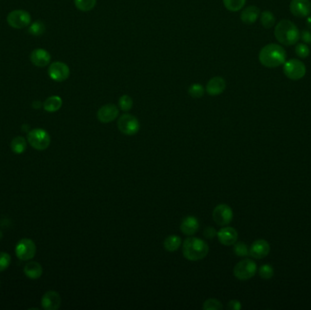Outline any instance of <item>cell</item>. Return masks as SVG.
Wrapping results in <instances>:
<instances>
[{"label": "cell", "instance_id": "cell-34", "mask_svg": "<svg viewBox=\"0 0 311 310\" xmlns=\"http://www.w3.org/2000/svg\"><path fill=\"white\" fill-rule=\"evenodd\" d=\"M295 52L298 58H307L311 54V49H310L309 46L304 43H299L295 47Z\"/></svg>", "mask_w": 311, "mask_h": 310}, {"label": "cell", "instance_id": "cell-35", "mask_svg": "<svg viewBox=\"0 0 311 310\" xmlns=\"http://www.w3.org/2000/svg\"><path fill=\"white\" fill-rule=\"evenodd\" d=\"M11 263V257L5 252H0V272L7 270Z\"/></svg>", "mask_w": 311, "mask_h": 310}, {"label": "cell", "instance_id": "cell-10", "mask_svg": "<svg viewBox=\"0 0 311 310\" xmlns=\"http://www.w3.org/2000/svg\"><path fill=\"white\" fill-rule=\"evenodd\" d=\"M213 219L216 225L225 227L228 226L233 219V211L229 205L220 204L213 210Z\"/></svg>", "mask_w": 311, "mask_h": 310}, {"label": "cell", "instance_id": "cell-31", "mask_svg": "<svg viewBox=\"0 0 311 310\" xmlns=\"http://www.w3.org/2000/svg\"><path fill=\"white\" fill-rule=\"evenodd\" d=\"M222 309V304L216 298H209L203 304L204 310H221Z\"/></svg>", "mask_w": 311, "mask_h": 310}, {"label": "cell", "instance_id": "cell-19", "mask_svg": "<svg viewBox=\"0 0 311 310\" xmlns=\"http://www.w3.org/2000/svg\"><path fill=\"white\" fill-rule=\"evenodd\" d=\"M199 229V222L197 218L193 216L185 217L180 225V230L184 235L192 236L196 234Z\"/></svg>", "mask_w": 311, "mask_h": 310}, {"label": "cell", "instance_id": "cell-8", "mask_svg": "<svg viewBox=\"0 0 311 310\" xmlns=\"http://www.w3.org/2000/svg\"><path fill=\"white\" fill-rule=\"evenodd\" d=\"M7 21L10 27L16 29H21L30 25L31 17L30 14L26 10L17 9L7 15Z\"/></svg>", "mask_w": 311, "mask_h": 310}, {"label": "cell", "instance_id": "cell-7", "mask_svg": "<svg viewBox=\"0 0 311 310\" xmlns=\"http://www.w3.org/2000/svg\"><path fill=\"white\" fill-rule=\"evenodd\" d=\"M257 264L251 259H243L235 266L233 273L239 280L251 279L257 273Z\"/></svg>", "mask_w": 311, "mask_h": 310}, {"label": "cell", "instance_id": "cell-1", "mask_svg": "<svg viewBox=\"0 0 311 310\" xmlns=\"http://www.w3.org/2000/svg\"><path fill=\"white\" fill-rule=\"evenodd\" d=\"M258 59L265 68H277L287 60V53L282 46L271 43L261 48Z\"/></svg>", "mask_w": 311, "mask_h": 310}, {"label": "cell", "instance_id": "cell-6", "mask_svg": "<svg viewBox=\"0 0 311 310\" xmlns=\"http://www.w3.org/2000/svg\"><path fill=\"white\" fill-rule=\"evenodd\" d=\"M117 128L124 135L134 136L139 131L140 123L134 116L123 114L117 120Z\"/></svg>", "mask_w": 311, "mask_h": 310}, {"label": "cell", "instance_id": "cell-23", "mask_svg": "<svg viewBox=\"0 0 311 310\" xmlns=\"http://www.w3.org/2000/svg\"><path fill=\"white\" fill-rule=\"evenodd\" d=\"M181 244H182L181 237L176 235L167 236L163 243L165 250L169 252H175L180 248Z\"/></svg>", "mask_w": 311, "mask_h": 310}, {"label": "cell", "instance_id": "cell-26", "mask_svg": "<svg viewBox=\"0 0 311 310\" xmlns=\"http://www.w3.org/2000/svg\"><path fill=\"white\" fill-rule=\"evenodd\" d=\"M225 7L231 12L241 10L246 4V0H223Z\"/></svg>", "mask_w": 311, "mask_h": 310}, {"label": "cell", "instance_id": "cell-12", "mask_svg": "<svg viewBox=\"0 0 311 310\" xmlns=\"http://www.w3.org/2000/svg\"><path fill=\"white\" fill-rule=\"evenodd\" d=\"M119 115V109L114 104H107L102 106L97 113V117L99 121L108 124L114 121Z\"/></svg>", "mask_w": 311, "mask_h": 310}, {"label": "cell", "instance_id": "cell-39", "mask_svg": "<svg viewBox=\"0 0 311 310\" xmlns=\"http://www.w3.org/2000/svg\"><path fill=\"white\" fill-rule=\"evenodd\" d=\"M307 26L311 30V16L307 17Z\"/></svg>", "mask_w": 311, "mask_h": 310}, {"label": "cell", "instance_id": "cell-24", "mask_svg": "<svg viewBox=\"0 0 311 310\" xmlns=\"http://www.w3.org/2000/svg\"><path fill=\"white\" fill-rule=\"evenodd\" d=\"M260 23L265 28L270 29L271 27L275 26L276 18L274 16V14L271 12V11L265 10L262 13L260 14Z\"/></svg>", "mask_w": 311, "mask_h": 310}, {"label": "cell", "instance_id": "cell-3", "mask_svg": "<svg viewBox=\"0 0 311 310\" xmlns=\"http://www.w3.org/2000/svg\"><path fill=\"white\" fill-rule=\"evenodd\" d=\"M209 245L198 237H188L183 243V256L190 261H199L208 256Z\"/></svg>", "mask_w": 311, "mask_h": 310}, {"label": "cell", "instance_id": "cell-13", "mask_svg": "<svg viewBox=\"0 0 311 310\" xmlns=\"http://www.w3.org/2000/svg\"><path fill=\"white\" fill-rule=\"evenodd\" d=\"M291 14L298 18H307L311 13L310 0H292L290 4Z\"/></svg>", "mask_w": 311, "mask_h": 310}, {"label": "cell", "instance_id": "cell-33", "mask_svg": "<svg viewBox=\"0 0 311 310\" xmlns=\"http://www.w3.org/2000/svg\"><path fill=\"white\" fill-rule=\"evenodd\" d=\"M233 251L238 256H246L250 255V250L248 246L246 245V243L244 242L235 243Z\"/></svg>", "mask_w": 311, "mask_h": 310}, {"label": "cell", "instance_id": "cell-4", "mask_svg": "<svg viewBox=\"0 0 311 310\" xmlns=\"http://www.w3.org/2000/svg\"><path fill=\"white\" fill-rule=\"evenodd\" d=\"M27 140L32 148L39 151L48 149L51 142L49 134L42 128H35L28 132Z\"/></svg>", "mask_w": 311, "mask_h": 310}, {"label": "cell", "instance_id": "cell-37", "mask_svg": "<svg viewBox=\"0 0 311 310\" xmlns=\"http://www.w3.org/2000/svg\"><path fill=\"white\" fill-rule=\"evenodd\" d=\"M227 308H228L229 310H241V308H242V306H241L240 301L236 300V299H233V300H230V302L228 303Z\"/></svg>", "mask_w": 311, "mask_h": 310}, {"label": "cell", "instance_id": "cell-27", "mask_svg": "<svg viewBox=\"0 0 311 310\" xmlns=\"http://www.w3.org/2000/svg\"><path fill=\"white\" fill-rule=\"evenodd\" d=\"M74 2L76 7L83 12L92 10L97 4V0H74Z\"/></svg>", "mask_w": 311, "mask_h": 310}, {"label": "cell", "instance_id": "cell-32", "mask_svg": "<svg viewBox=\"0 0 311 310\" xmlns=\"http://www.w3.org/2000/svg\"><path fill=\"white\" fill-rule=\"evenodd\" d=\"M258 274L259 276L263 279H271V277L274 276V269L272 268L271 265L265 264L258 270Z\"/></svg>", "mask_w": 311, "mask_h": 310}, {"label": "cell", "instance_id": "cell-22", "mask_svg": "<svg viewBox=\"0 0 311 310\" xmlns=\"http://www.w3.org/2000/svg\"><path fill=\"white\" fill-rule=\"evenodd\" d=\"M62 104H63V101H62V98L60 97L52 96L46 99V101L44 102L43 107L47 112L54 113L60 109Z\"/></svg>", "mask_w": 311, "mask_h": 310}, {"label": "cell", "instance_id": "cell-38", "mask_svg": "<svg viewBox=\"0 0 311 310\" xmlns=\"http://www.w3.org/2000/svg\"><path fill=\"white\" fill-rule=\"evenodd\" d=\"M300 39H302L303 42L306 44H311V30H302L301 34H300Z\"/></svg>", "mask_w": 311, "mask_h": 310}, {"label": "cell", "instance_id": "cell-18", "mask_svg": "<svg viewBox=\"0 0 311 310\" xmlns=\"http://www.w3.org/2000/svg\"><path fill=\"white\" fill-rule=\"evenodd\" d=\"M226 88H227V83L223 78L214 77L208 82L206 90H207V93L210 96H218L223 93Z\"/></svg>", "mask_w": 311, "mask_h": 310}, {"label": "cell", "instance_id": "cell-21", "mask_svg": "<svg viewBox=\"0 0 311 310\" xmlns=\"http://www.w3.org/2000/svg\"><path fill=\"white\" fill-rule=\"evenodd\" d=\"M24 273L30 279H38L42 276L43 269L40 264L32 261L25 266Z\"/></svg>", "mask_w": 311, "mask_h": 310}, {"label": "cell", "instance_id": "cell-20", "mask_svg": "<svg viewBox=\"0 0 311 310\" xmlns=\"http://www.w3.org/2000/svg\"><path fill=\"white\" fill-rule=\"evenodd\" d=\"M260 16V10L256 6H250L243 9L240 14V19L244 24L252 25L257 20L258 17Z\"/></svg>", "mask_w": 311, "mask_h": 310}, {"label": "cell", "instance_id": "cell-2", "mask_svg": "<svg viewBox=\"0 0 311 310\" xmlns=\"http://www.w3.org/2000/svg\"><path fill=\"white\" fill-rule=\"evenodd\" d=\"M274 35L277 40L284 46H293L300 39L298 27L291 20L283 19L276 25Z\"/></svg>", "mask_w": 311, "mask_h": 310}, {"label": "cell", "instance_id": "cell-25", "mask_svg": "<svg viewBox=\"0 0 311 310\" xmlns=\"http://www.w3.org/2000/svg\"><path fill=\"white\" fill-rule=\"evenodd\" d=\"M11 149L16 154H22L27 149V141L23 136H17L11 142Z\"/></svg>", "mask_w": 311, "mask_h": 310}, {"label": "cell", "instance_id": "cell-29", "mask_svg": "<svg viewBox=\"0 0 311 310\" xmlns=\"http://www.w3.org/2000/svg\"><path fill=\"white\" fill-rule=\"evenodd\" d=\"M28 33L33 36H40L46 30V27L43 22L41 21H35L33 24L28 26Z\"/></svg>", "mask_w": 311, "mask_h": 310}, {"label": "cell", "instance_id": "cell-30", "mask_svg": "<svg viewBox=\"0 0 311 310\" xmlns=\"http://www.w3.org/2000/svg\"><path fill=\"white\" fill-rule=\"evenodd\" d=\"M189 94L194 98H200L205 94V88L201 84L195 83L190 86L189 88Z\"/></svg>", "mask_w": 311, "mask_h": 310}, {"label": "cell", "instance_id": "cell-5", "mask_svg": "<svg viewBox=\"0 0 311 310\" xmlns=\"http://www.w3.org/2000/svg\"><path fill=\"white\" fill-rule=\"evenodd\" d=\"M283 65V72L285 76L291 80H299L303 78L307 72V68L304 63L296 58L286 60Z\"/></svg>", "mask_w": 311, "mask_h": 310}, {"label": "cell", "instance_id": "cell-15", "mask_svg": "<svg viewBox=\"0 0 311 310\" xmlns=\"http://www.w3.org/2000/svg\"><path fill=\"white\" fill-rule=\"evenodd\" d=\"M42 308L46 310H57L60 308L61 297L56 291H48L41 299Z\"/></svg>", "mask_w": 311, "mask_h": 310}, {"label": "cell", "instance_id": "cell-9", "mask_svg": "<svg viewBox=\"0 0 311 310\" xmlns=\"http://www.w3.org/2000/svg\"><path fill=\"white\" fill-rule=\"evenodd\" d=\"M37 252V247L35 243L28 238L21 239L19 242L17 244L16 247V255L23 261L30 260L34 257Z\"/></svg>", "mask_w": 311, "mask_h": 310}, {"label": "cell", "instance_id": "cell-11", "mask_svg": "<svg viewBox=\"0 0 311 310\" xmlns=\"http://www.w3.org/2000/svg\"><path fill=\"white\" fill-rule=\"evenodd\" d=\"M48 76L51 79L57 82H63L67 80L69 78L70 69L67 64L60 61H57L50 64V66L48 67Z\"/></svg>", "mask_w": 311, "mask_h": 310}, {"label": "cell", "instance_id": "cell-28", "mask_svg": "<svg viewBox=\"0 0 311 310\" xmlns=\"http://www.w3.org/2000/svg\"><path fill=\"white\" fill-rule=\"evenodd\" d=\"M133 99L131 97H129V95H123L119 97L118 100V106L122 111L124 112H128L131 108H133Z\"/></svg>", "mask_w": 311, "mask_h": 310}, {"label": "cell", "instance_id": "cell-14", "mask_svg": "<svg viewBox=\"0 0 311 310\" xmlns=\"http://www.w3.org/2000/svg\"><path fill=\"white\" fill-rule=\"evenodd\" d=\"M271 246L268 241L264 239H257L252 243L250 249V255L254 258L261 259L270 254Z\"/></svg>", "mask_w": 311, "mask_h": 310}, {"label": "cell", "instance_id": "cell-16", "mask_svg": "<svg viewBox=\"0 0 311 310\" xmlns=\"http://www.w3.org/2000/svg\"><path fill=\"white\" fill-rule=\"evenodd\" d=\"M218 241L224 246H232L237 242V230L231 227H226L219 230L216 234Z\"/></svg>", "mask_w": 311, "mask_h": 310}, {"label": "cell", "instance_id": "cell-36", "mask_svg": "<svg viewBox=\"0 0 311 310\" xmlns=\"http://www.w3.org/2000/svg\"><path fill=\"white\" fill-rule=\"evenodd\" d=\"M203 234L204 236H205L206 238H208V239H213V238L216 236L217 232H216V230H215L214 228L208 227V228H206V229L204 230Z\"/></svg>", "mask_w": 311, "mask_h": 310}, {"label": "cell", "instance_id": "cell-17", "mask_svg": "<svg viewBox=\"0 0 311 310\" xmlns=\"http://www.w3.org/2000/svg\"><path fill=\"white\" fill-rule=\"evenodd\" d=\"M30 60L36 67L44 68L47 67L51 60V56L46 49L37 48L30 55Z\"/></svg>", "mask_w": 311, "mask_h": 310}]
</instances>
